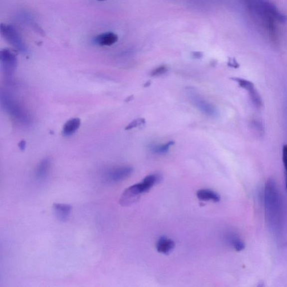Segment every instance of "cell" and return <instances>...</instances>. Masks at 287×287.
<instances>
[{
  "mask_svg": "<svg viewBox=\"0 0 287 287\" xmlns=\"http://www.w3.org/2000/svg\"><path fill=\"white\" fill-rule=\"evenodd\" d=\"M52 208L54 215L58 221L65 222L69 220L72 209L70 205L54 203L53 204Z\"/></svg>",
  "mask_w": 287,
  "mask_h": 287,
  "instance_id": "cell-10",
  "label": "cell"
},
{
  "mask_svg": "<svg viewBox=\"0 0 287 287\" xmlns=\"http://www.w3.org/2000/svg\"><path fill=\"white\" fill-rule=\"evenodd\" d=\"M232 79L236 81L241 88L248 91L250 98H251L252 102L255 106L257 107L262 106V101L261 95H259L257 89H255L254 85L251 81L238 78V77H234V78H232Z\"/></svg>",
  "mask_w": 287,
  "mask_h": 287,
  "instance_id": "cell-9",
  "label": "cell"
},
{
  "mask_svg": "<svg viewBox=\"0 0 287 287\" xmlns=\"http://www.w3.org/2000/svg\"><path fill=\"white\" fill-rule=\"evenodd\" d=\"M197 195L198 198L202 201L219 202L221 200L220 196L215 191L211 190H200L198 191Z\"/></svg>",
  "mask_w": 287,
  "mask_h": 287,
  "instance_id": "cell-14",
  "label": "cell"
},
{
  "mask_svg": "<svg viewBox=\"0 0 287 287\" xmlns=\"http://www.w3.org/2000/svg\"><path fill=\"white\" fill-rule=\"evenodd\" d=\"M175 144L174 141H170L166 144L152 146V151L158 154H165L168 152L171 147Z\"/></svg>",
  "mask_w": 287,
  "mask_h": 287,
  "instance_id": "cell-17",
  "label": "cell"
},
{
  "mask_svg": "<svg viewBox=\"0 0 287 287\" xmlns=\"http://www.w3.org/2000/svg\"><path fill=\"white\" fill-rule=\"evenodd\" d=\"M1 34L8 42L11 44L19 51L24 52L26 51V47L23 42L20 38L19 34L12 26L1 24Z\"/></svg>",
  "mask_w": 287,
  "mask_h": 287,
  "instance_id": "cell-7",
  "label": "cell"
},
{
  "mask_svg": "<svg viewBox=\"0 0 287 287\" xmlns=\"http://www.w3.org/2000/svg\"><path fill=\"white\" fill-rule=\"evenodd\" d=\"M175 244L174 241L162 237L159 239L156 245L157 251L163 254H169L175 248Z\"/></svg>",
  "mask_w": 287,
  "mask_h": 287,
  "instance_id": "cell-12",
  "label": "cell"
},
{
  "mask_svg": "<svg viewBox=\"0 0 287 287\" xmlns=\"http://www.w3.org/2000/svg\"><path fill=\"white\" fill-rule=\"evenodd\" d=\"M283 162L286 172V186L287 191V145H284L283 148Z\"/></svg>",
  "mask_w": 287,
  "mask_h": 287,
  "instance_id": "cell-20",
  "label": "cell"
},
{
  "mask_svg": "<svg viewBox=\"0 0 287 287\" xmlns=\"http://www.w3.org/2000/svg\"><path fill=\"white\" fill-rule=\"evenodd\" d=\"M118 36L113 33L109 32L99 35L95 38V42L100 45L110 46L117 42Z\"/></svg>",
  "mask_w": 287,
  "mask_h": 287,
  "instance_id": "cell-13",
  "label": "cell"
},
{
  "mask_svg": "<svg viewBox=\"0 0 287 287\" xmlns=\"http://www.w3.org/2000/svg\"><path fill=\"white\" fill-rule=\"evenodd\" d=\"M2 69L4 74L10 78L17 67V59L14 53L10 49H4L0 54Z\"/></svg>",
  "mask_w": 287,
  "mask_h": 287,
  "instance_id": "cell-6",
  "label": "cell"
},
{
  "mask_svg": "<svg viewBox=\"0 0 287 287\" xmlns=\"http://www.w3.org/2000/svg\"><path fill=\"white\" fill-rule=\"evenodd\" d=\"M187 94L190 101L204 115L211 117H217L218 115V109L213 104L205 99L196 89L193 88H187Z\"/></svg>",
  "mask_w": 287,
  "mask_h": 287,
  "instance_id": "cell-4",
  "label": "cell"
},
{
  "mask_svg": "<svg viewBox=\"0 0 287 287\" xmlns=\"http://www.w3.org/2000/svg\"><path fill=\"white\" fill-rule=\"evenodd\" d=\"M264 202L269 221L273 225L279 220L281 209V199L275 181L269 180L264 191Z\"/></svg>",
  "mask_w": 287,
  "mask_h": 287,
  "instance_id": "cell-2",
  "label": "cell"
},
{
  "mask_svg": "<svg viewBox=\"0 0 287 287\" xmlns=\"http://www.w3.org/2000/svg\"><path fill=\"white\" fill-rule=\"evenodd\" d=\"M81 122L79 118H72L68 121L63 127L62 134L69 136L74 134L79 129Z\"/></svg>",
  "mask_w": 287,
  "mask_h": 287,
  "instance_id": "cell-15",
  "label": "cell"
},
{
  "mask_svg": "<svg viewBox=\"0 0 287 287\" xmlns=\"http://www.w3.org/2000/svg\"><path fill=\"white\" fill-rule=\"evenodd\" d=\"M1 103L4 110L22 124H30L31 118L29 113L10 93L5 90L1 91Z\"/></svg>",
  "mask_w": 287,
  "mask_h": 287,
  "instance_id": "cell-3",
  "label": "cell"
},
{
  "mask_svg": "<svg viewBox=\"0 0 287 287\" xmlns=\"http://www.w3.org/2000/svg\"><path fill=\"white\" fill-rule=\"evenodd\" d=\"M145 124V120L144 118H138V119H136L130 122V124L126 127L125 130H129L133 129Z\"/></svg>",
  "mask_w": 287,
  "mask_h": 287,
  "instance_id": "cell-18",
  "label": "cell"
},
{
  "mask_svg": "<svg viewBox=\"0 0 287 287\" xmlns=\"http://www.w3.org/2000/svg\"><path fill=\"white\" fill-rule=\"evenodd\" d=\"M228 65L234 68H238L239 67L238 62H237L235 59L233 58L230 59L229 63H228Z\"/></svg>",
  "mask_w": 287,
  "mask_h": 287,
  "instance_id": "cell-21",
  "label": "cell"
},
{
  "mask_svg": "<svg viewBox=\"0 0 287 287\" xmlns=\"http://www.w3.org/2000/svg\"><path fill=\"white\" fill-rule=\"evenodd\" d=\"M143 182L136 184L129 187L122 193L120 199V204L122 207H127L137 202L140 196L148 192Z\"/></svg>",
  "mask_w": 287,
  "mask_h": 287,
  "instance_id": "cell-5",
  "label": "cell"
},
{
  "mask_svg": "<svg viewBox=\"0 0 287 287\" xmlns=\"http://www.w3.org/2000/svg\"><path fill=\"white\" fill-rule=\"evenodd\" d=\"M51 162L48 158H45L41 161L36 166L34 172V176L36 180L42 181L47 178Z\"/></svg>",
  "mask_w": 287,
  "mask_h": 287,
  "instance_id": "cell-11",
  "label": "cell"
},
{
  "mask_svg": "<svg viewBox=\"0 0 287 287\" xmlns=\"http://www.w3.org/2000/svg\"><path fill=\"white\" fill-rule=\"evenodd\" d=\"M249 16L262 32L272 40L277 36V26L286 16L268 0H244Z\"/></svg>",
  "mask_w": 287,
  "mask_h": 287,
  "instance_id": "cell-1",
  "label": "cell"
},
{
  "mask_svg": "<svg viewBox=\"0 0 287 287\" xmlns=\"http://www.w3.org/2000/svg\"><path fill=\"white\" fill-rule=\"evenodd\" d=\"M227 240L237 252H241L245 248V245L239 237L235 234H230L227 236Z\"/></svg>",
  "mask_w": 287,
  "mask_h": 287,
  "instance_id": "cell-16",
  "label": "cell"
},
{
  "mask_svg": "<svg viewBox=\"0 0 287 287\" xmlns=\"http://www.w3.org/2000/svg\"><path fill=\"white\" fill-rule=\"evenodd\" d=\"M193 55L195 58H197V59H199V58H202L203 57L202 53L200 52H194L193 53Z\"/></svg>",
  "mask_w": 287,
  "mask_h": 287,
  "instance_id": "cell-22",
  "label": "cell"
},
{
  "mask_svg": "<svg viewBox=\"0 0 287 287\" xmlns=\"http://www.w3.org/2000/svg\"><path fill=\"white\" fill-rule=\"evenodd\" d=\"M133 172L130 166H121L112 168L106 172L104 177L108 182L117 183L129 177Z\"/></svg>",
  "mask_w": 287,
  "mask_h": 287,
  "instance_id": "cell-8",
  "label": "cell"
},
{
  "mask_svg": "<svg viewBox=\"0 0 287 287\" xmlns=\"http://www.w3.org/2000/svg\"><path fill=\"white\" fill-rule=\"evenodd\" d=\"M98 1H104V0H98Z\"/></svg>",
  "mask_w": 287,
  "mask_h": 287,
  "instance_id": "cell-24",
  "label": "cell"
},
{
  "mask_svg": "<svg viewBox=\"0 0 287 287\" xmlns=\"http://www.w3.org/2000/svg\"><path fill=\"white\" fill-rule=\"evenodd\" d=\"M26 143L24 140H21L19 144V147L21 150H24L25 149Z\"/></svg>",
  "mask_w": 287,
  "mask_h": 287,
  "instance_id": "cell-23",
  "label": "cell"
},
{
  "mask_svg": "<svg viewBox=\"0 0 287 287\" xmlns=\"http://www.w3.org/2000/svg\"><path fill=\"white\" fill-rule=\"evenodd\" d=\"M168 69L166 66H159L156 69L153 70L151 72V75L152 76H158L162 75L167 71Z\"/></svg>",
  "mask_w": 287,
  "mask_h": 287,
  "instance_id": "cell-19",
  "label": "cell"
}]
</instances>
